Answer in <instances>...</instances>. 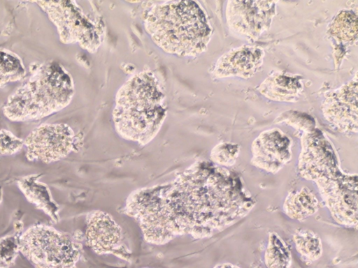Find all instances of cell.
<instances>
[{
	"mask_svg": "<svg viewBox=\"0 0 358 268\" xmlns=\"http://www.w3.org/2000/svg\"><path fill=\"white\" fill-rule=\"evenodd\" d=\"M255 204L237 172L199 161L171 181L134 191L124 212L147 243L162 246L178 236L210 237L245 217Z\"/></svg>",
	"mask_w": 358,
	"mask_h": 268,
	"instance_id": "1",
	"label": "cell"
},
{
	"mask_svg": "<svg viewBox=\"0 0 358 268\" xmlns=\"http://www.w3.org/2000/svg\"><path fill=\"white\" fill-rule=\"evenodd\" d=\"M166 114L164 91L155 75L145 70L129 77L120 87L112 119L122 138L144 146L158 134Z\"/></svg>",
	"mask_w": 358,
	"mask_h": 268,
	"instance_id": "2",
	"label": "cell"
},
{
	"mask_svg": "<svg viewBox=\"0 0 358 268\" xmlns=\"http://www.w3.org/2000/svg\"><path fill=\"white\" fill-rule=\"evenodd\" d=\"M143 26L158 47L180 57L206 51L213 33L205 10L194 1L156 3L145 13Z\"/></svg>",
	"mask_w": 358,
	"mask_h": 268,
	"instance_id": "3",
	"label": "cell"
},
{
	"mask_svg": "<svg viewBox=\"0 0 358 268\" xmlns=\"http://www.w3.org/2000/svg\"><path fill=\"white\" fill-rule=\"evenodd\" d=\"M29 76L7 98L2 110L11 121L42 119L66 107L75 94L69 71L55 61L30 64Z\"/></svg>",
	"mask_w": 358,
	"mask_h": 268,
	"instance_id": "4",
	"label": "cell"
},
{
	"mask_svg": "<svg viewBox=\"0 0 358 268\" xmlns=\"http://www.w3.org/2000/svg\"><path fill=\"white\" fill-rule=\"evenodd\" d=\"M55 26L60 41L78 44L90 53L97 51L106 33L102 17L92 8L87 11L74 1H34Z\"/></svg>",
	"mask_w": 358,
	"mask_h": 268,
	"instance_id": "5",
	"label": "cell"
},
{
	"mask_svg": "<svg viewBox=\"0 0 358 268\" xmlns=\"http://www.w3.org/2000/svg\"><path fill=\"white\" fill-rule=\"evenodd\" d=\"M20 253L34 268H77L81 247L55 228L35 224L20 234Z\"/></svg>",
	"mask_w": 358,
	"mask_h": 268,
	"instance_id": "6",
	"label": "cell"
},
{
	"mask_svg": "<svg viewBox=\"0 0 358 268\" xmlns=\"http://www.w3.org/2000/svg\"><path fill=\"white\" fill-rule=\"evenodd\" d=\"M297 170L302 178L315 184L343 172L334 146L320 129L303 133Z\"/></svg>",
	"mask_w": 358,
	"mask_h": 268,
	"instance_id": "7",
	"label": "cell"
},
{
	"mask_svg": "<svg viewBox=\"0 0 358 268\" xmlns=\"http://www.w3.org/2000/svg\"><path fill=\"white\" fill-rule=\"evenodd\" d=\"M78 145L76 133L64 123L41 124L24 140L27 159L46 164L66 158Z\"/></svg>",
	"mask_w": 358,
	"mask_h": 268,
	"instance_id": "8",
	"label": "cell"
},
{
	"mask_svg": "<svg viewBox=\"0 0 358 268\" xmlns=\"http://www.w3.org/2000/svg\"><path fill=\"white\" fill-rule=\"evenodd\" d=\"M315 185L332 218L341 225L356 229L358 223L357 174L343 172L336 177L317 182Z\"/></svg>",
	"mask_w": 358,
	"mask_h": 268,
	"instance_id": "9",
	"label": "cell"
},
{
	"mask_svg": "<svg viewBox=\"0 0 358 268\" xmlns=\"http://www.w3.org/2000/svg\"><path fill=\"white\" fill-rule=\"evenodd\" d=\"M275 3L274 1H228L227 26L234 33L255 41L269 29L275 15Z\"/></svg>",
	"mask_w": 358,
	"mask_h": 268,
	"instance_id": "10",
	"label": "cell"
},
{
	"mask_svg": "<svg viewBox=\"0 0 358 268\" xmlns=\"http://www.w3.org/2000/svg\"><path fill=\"white\" fill-rule=\"evenodd\" d=\"M357 100L356 73L348 82L325 94L321 107L324 119L340 133H357Z\"/></svg>",
	"mask_w": 358,
	"mask_h": 268,
	"instance_id": "11",
	"label": "cell"
},
{
	"mask_svg": "<svg viewBox=\"0 0 358 268\" xmlns=\"http://www.w3.org/2000/svg\"><path fill=\"white\" fill-rule=\"evenodd\" d=\"M292 139L278 128L265 130L251 144V164L277 174L292 160Z\"/></svg>",
	"mask_w": 358,
	"mask_h": 268,
	"instance_id": "12",
	"label": "cell"
},
{
	"mask_svg": "<svg viewBox=\"0 0 358 268\" xmlns=\"http://www.w3.org/2000/svg\"><path fill=\"white\" fill-rule=\"evenodd\" d=\"M85 237L87 245L96 254H113L127 260L122 230L108 213L94 210L87 214Z\"/></svg>",
	"mask_w": 358,
	"mask_h": 268,
	"instance_id": "13",
	"label": "cell"
},
{
	"mask_svg": "<svg viewBox=\"0 0 358 268\" xmlns=\"http://www.w3.org/2000/svg\"><path fill=\"white\" fill-rule=\"evenodd\" d=\"M264 57V52L259 47L243 45L221 55L212 73L218 79L231 77L249 79L262 66Z\"/></svg>",
	"mask_w": 358,
	"mask_h": 268,
	"instance_id": "14",
	"label": "cell"
},
{
	"mask_svg": "<svg viewBox=\"0 0 358 268\" xmlns=\"http://www.w3.org/2000/svg\"><path fill=\"white\" fill-rule=\"evenodd\" d=\"M303 77L286 71L277 70L271 73L258 86V91L268 100L276 102L293 103L301 96Z\"/></svg>",
	"mask_w": 358,
	"mask_h": 268,
	"instance_id": "15",
	"label": "cell"
},
{
	"mask_svg": "<svg viewBox=\"0 0 358 268\" xmlns=\"http://www.w3.org/2000/svg\"><path fill=\"white\" fill-rule=\"evenodd\" d=\"M38 176L31 174L22 177L17 182V187L29 202L57 222L59 206L53 200L46 184L38 180Z\"/></svg>",
	"mask_w": 358,
	"mask_h": 268,
	"instance_id": "16",
	"label": "cell"
},
{
	"mask_svg": "<svg viewBox=\"0 0 358 268\" xmlns=\"http://www.w3.org/2000/svg\"><path fill=\"white\" fill-rule=\"evenodd\" d=\"M319 208L317 196L307 186L289 192L282 204L285 215L295 221L307 219L315 215Z\"/></svg>",
	"mask_w": 358,
	"mask_h": 268,
	"instance_id": "17",
	"label": "cell"
},
{
	"mask_svg": "<svg viewBox=\"0 0 358 268\" xmlns=\"http://www.w3.org/2000/svg\"><path fill=\"white\" fill-rule=\"evenodd\" d=\"M328 34L338 43H356L357 40V14L352 10H341L330 22Z\"/></svg>",
	"mask_w": 358,
	"mask_h": 268,
	"instance_id": "18",
	"label": "cell"
},
{
	"mask_svg": "<svg viewBox=\"0 0 358 268\" xmlns=\"http://www.w3.org/2000/svg\"><path fill=\"white\" fill-rule=\"evenodd\" d=\"M292 260V253L287 243L277 232H271L264 256L266 268H290Z\"/></svg>",
	"mask_w": 358,
	"mask_h": 268,
	"instance_id": "19",
	"label": "cell"
},
{
	"mask_svg": "<svg viewBox=\"0 0 358 268\" xmlns=\"http://www.w3.org/2000/svg\"><path fill=\"white\" fill-rule=\"evenodd\" d=\"M297 253L305 260L315 261L322 255L323 246L320 236L309 229L296 230L292 236Z\"/></svg>",
	"mask_w": 358,
	"mask_h": 268,
	"instance_id": "20",
	"label": "cell"
},
{
	"mask_svg": "<svg viewBox=\"0 0 358 268\" xmlns=\"http://www.w3.org/2000/svg\"><path fill=\"white\" fill-rule=\"evenodd\" d=\"M26 73L22 59L11 50L0 47V89L22 80Z\"/></svg>",
	"mask_w": 358,
	"mask_h": 268,
	"instance_id": "21",
	"label": "cell"
},
{
	"mask_svg": "<svg viewBox=\"0 0 358 268\" xmlns=\"http://www.w3.org/2000/svg\"><path fill=\"white\" fill-rule=\"evenodd\" d=\"M240 151L241 147L236 143L220 142L211 149L210 159L214 164L228 168L236 163Z\"/></svg>",
	"mask_w": 358,
	"mask_h": 268,
	"instance_id": "22",
	"label": "cell"
},
{
	"mask_svg": "<svg viewBox=\"0 0 358 268\" xmlns=\"http://www.w3.org/2000/svg\"><path fill=\"white\" fill-rule=\"evenodd\" d=\"M20 234H10L0 238V268H10L20 253Z\"/></svg>",
	"mask_w": 358,
	"mask_h": 268,
	"instance_id": "23",
	"label": "cell"
},
{
	"mask_svg": "<svg viewBox=\"0 0 358 268\" xmlns=\"http://www.w3.org/2000/svg\"><path fill=\"white\" fill-rule=\"evenodd\" d=\"M275 124L284 123L303 133L313 131L316 128L315 119L306 112L289 110L282 112L275 120Z\"/></svg>",
	"mask_w": 358,
	"mask_h": 268,
	"instance_id": "24",
	"label": "cell"
},
{
	"mask_svg": "<svg viewBox=\"0 0 358 268\" xmlns=\"http://www.w3.org/2000/svg\"><path fill=\"white\" fill-rule=\"evenodd\" d=\"M24 148V140L10 131L0 129V156H9L19 153Z\"/></svg>",
	"mask_w": 358,
	"mask_h": 268,
	"instance_id": "25",
	"label": "cell"
},
{
	"mask_svg": "<svg viewBox=\"0 0 358 268\" xmlns=\"http://www.w3.org/2000/svg\"><path fill=\"white\" fill-rule=\"evenodd\" d=\"M213 268H241L234 264H232L231 262H221L215 266L213 267Z\"/></svg>",
	"mask_w": 358,
	"mask_h": 268,
	"instance_id": "26",
	"label": "cell"
},
{
	"mask_svg": "<svg viewBox=\"0 0 358 268\" xmlns=\"http://www.w3.org/2000/svg\"><path fill=\"white\" fill-rule=\"evenodd\" d=\"M2 197H3V191H2V188L0 186V204L2 200Z\"/></svg>",
	"mask_w": 358,
	"mask_h": 268,
	"instance_id": "27",
	"label": "cell"
},
{
	"mask_svg": "<svg viewBox=\"0 0 358 268\" xmlns=\"http://www.w3.org/2000/svg\"><path fill=\"white\" fill-rule=\"evenodd\" d=\"M144 268H148V267H144Z\"/></svg>",
	"mask_w": 358,
	"mask_h": 268,
	"instance_id": "28",
	"label": "cell"
}]
</instances>
